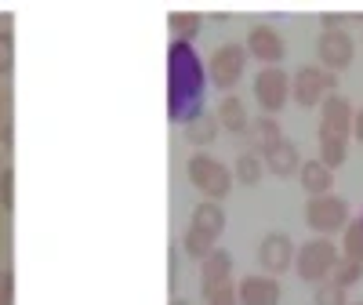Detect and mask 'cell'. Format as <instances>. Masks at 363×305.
Listing matches in <instances>:
<instances>
[{
	"label": "cell",
	"mask_w": 363,
	"mask_h": 305,
	"mask_svg": "<svg viewBox=\"0 0 363 305\" xmlns=\"http://www.w3.org/2000/svg\"><path fill=\"white\" fill-rule=\"evenodd\" d=\"M196 113H203V66L193 44L174 40L167 51V116L186 124Z\"/></svg>",
	"instance_id": "6da1fadb"
},
{
	"label": "cell",
	"mask_w": 363,
	"mask_h": 305,
	"mask_svg": "<svg viewBox=\"0 0 363 305\" xmlns=\"http://www.w3.org/2000/svg\"><path fill=\"white\" fill-rule=\"evenodd\" d=\"M342 262V248L338 243H330L327 236H313L309 243H301L298 255H294V269L301 280L309 284H323L330 280V272H335V265Z\"/></svg>",
	"instance_id": "7a4b0ae2"
},
{
	"label": "cell",
	"mask_w": 363,
	"mask_h": 305,
	"mask_svg": "<svg viewBox=\"0 0 363 305\" xmlns=\"http://www.w3.org/2000/svg\"><path fill=\"white\" fill-rule=\"evenodd\" d=\"M186 171H189V182L207 196V200H222V196H229V189H233V171L222 164V160H215V157H207V152H196V157H189V164H186Z\"/></svg>",
	"instance_id": "3957f363"
},
{
	"label": "cell",
	"mask_w": 363,
	"mask_h": 305,
	"mask_svg": "<svg viewBox=\"0 0 363 305\" xmlns=\"http://www.w3.org/2000/svg\"><path fill=\"white\" fill-rule=\"evenodd\" d=\"M247 48L244 44H222V48H215L211 51V62H207V77H211V84L215 87H222L225 95L240 84V77H244V70H247Z\"/></svg>",
	"instance_id": "277c9868"
},
{
	"label": "cell",
	"mask_w": 363,
	"mask_h": 305,
	"mask_svg": "<svg viewBox=\"0 0 363 305\" xmlns=\"http://www.w3.org/2000/svg\"><path fill=\"white\" fill-rule=\"evenodd\" d=\"M335 73H327L323 66H301L294 77H291V99L298 106H323L330 95H335Z\"/></svg>",
	"instance_id": "5b68a950"
},
{
	"label": "cell",
	"mask_w": 363,
	"mask_h": 305,
	"mask_svg": "<svg viewBox=\"0 0 363 305\" xmlns=\"http://www.w3.org/2000/svg\"><path fill=\"white\" fill-rule=\"evenodd\" d=\"M306 222L313 233L320 236H330V233H345V226L352 222L349 218V204L335 193H327V196H309L306 204Z\"/></svg>",
	"instance_id": "8992f818"
},
{
	"label": "cell",
	"mask_w": 363,
	"mask_h": 305,
	"mask_svg": "<svg viewBox=\"0 0 363 305\" xmlns=\"http://www.w3.org/2000/svg\"><path fill=\"white\" fill-rule=\"evenodd\" d=\"M255 99H258L262 113L277 116V113L287 106V99H291V77H287L280 66L258 70V77H255Z\"/></svg>",
	"instance_id": "52a82bcc"
},
{
	"label": "cell",
	"mask_w": 363,
	"mask_h": 305,
	"mask_svg": "<svg viewBox=\"0 0 363 305\" xmlns=\"http://www.w3.org/2000/svg\"><path fill=\"white\" fill-rule=\"evenodd\" d=\"M316 55H320V66L327 73H342L352 66L356 58V44L349 29H323L320 40H316Z\"/></svg>",
	"instance_id": "ba28073f"
},
{
	"label": "cell",
	"mask_w": 363,
	"mask_h": 305,
	"mask_svg": "<svg viewBox=\"0 0 363 305\" xmlns=\"http://www.w3.org/2000/svg\"><path fill=\"white\" fill-rule=\"evenodd\" d=\"M294 255H298V248H294V240H291L287 233H269V236H262V243H258V262H262V269L269 272V277H280V272H287L291 262H294Z\"/></svg>",
	"instance_id": "9c48e42d"
},
{
	"label": "cell",
	"mask_w": 363,
	"mask_h": 305,
	"mask_svg": "<svg viewBox=\"0 0 363 305\" xmlns=\"http://www.w3.org/2000/svg\"><path fill=\"white\" fill-rule=\"evenodd\" d=\"M247 55L258 58L262 66H280L284 62V55H287V44L280 37V29H272V26H255L251 33H247Z\"/></svg>",
	"instance_id": "30bf717a"
},
{
	"label": "cell",
	"mask_w": 363,
	"mask_h": 305,
	"mask_svg": "<svg viewBox=\"0 0 363 305\" xmlns=\"http://www.w3.org/2000/svg\"><path fill=\"white\" fill-rule=\"evenodd\" d=\"M352 124H356V109L349 106V99L330 95V99L320 106V135H338V138H349Z\"/></svg>",
	"instance_id": "8fae6325"
},
{
	"label": "cell",
	"mask_w": 363,
	"mask_h": 305,
	"mask_svg": "<svg viewBox=\"0 0 363 305\" xmlns=\"http://www.w3.org/2000/svg\"><path fill=\"white\" fill-rule=\"evenodd\" d=\"M240 305H280V280L269 272H251L236 284Z\"/></svg>",
	"instance_id": "7c38bea8"
},
{
	"label": "cell",
	"mask_w": 363,
	"mask_h": 305,
	"mask_svg": "<svg viewBox=\"0 0 363 305\" xmlns=\"http://www.w3.org/2000/svg\"><path fill=\"white\" fill-rule=\"evenodd\" d=\"M225 284H233V255L222 251V248H215V251L200 262V291H203V298H207V294H215V291L225 287Z\"/></svg>",
	"instance_id": "4fadbf2b"
},
{
	"label": "cell",
	"mask_w": 363,
	"mask_h": 305,
	"mask_svg": "<svg viewBox=\"0 0 363 305\" xmlns=\"http://www.w3.org/2000/svg\"><path fill=\"white\" fill-rule=\"evenodd\" d=\"M262 160H265V167L277 174V178H291V174H298L301 171V152H298V145L291 142V138H280L277 145H269V149H262Z\"/></svg>",
	"instance_id": "5bb4252c"
},
{
	"label": "cell",
	"mask_w": 363,
	"mask_h": 305,
	"mask_svg": "<svg viewBox=\"0 0 363 305\" xmlns=\"http://www.w3.org/2000/svg\"><path fill=\"white\" fill-rule=\"evenodd\" d=\"M189 229H196V233H203L211 240H218L225 233V211H222V204H215V200L196 204L193 207V218H189Z\"/></svg>",
	"instance_id": "9a60e30c"
},
{
	"label": "cell",
	"mask_w": 363,
	"mask_h": 305,
	"mask_svg": "<svg viewBox=\"0 0 363 305\" xmlns=\"http://www.w3.org/2000/svg\"><path fill=\"white\" fill-rule=\"evenodd\" d=\"M215 116H218V124H222L225 131H233V135H247V131H251L247 106H244V99H236V95H225V99L218 102Z\"/></svg>",
	"instance_id": "2e32d148"
},
{
	"label": "cell",
	"mask_w": 363,
	"mask_h": 305,
	"mask_svg": "<svg viewBox=\"0 0 363 305\" xmlns=\"http://www.w3.org/2000/svg\"><path fill=\"white\" fill-rule=\"evenodd\" d=\"M298 182H301V189H306L309 196H327L330 186H335V171L323 167L320 160H306L298 171Z\"/></svg>",
	"instance_id": "e0dca14e"
},
{
	"label": "cell",
	"mask_w": 363,
	"mask_h": 305,
	"mask_svg": "<svg viewBox=\"0 0 363 305\" xmlns=\"http://www.w3.org/2000/svg\"><path fill=\"white\" fill-rule=\"evenodd\" d=\"M218 116L215 113H196L193 120H186V124H182V131H186V142L189 145H211V142H215L218 138Z\"/></svg>",
	"instance_id": "ac0fdd59"
},
{
	"label": "cell",
	"mask_w": 363,
	"mask_h": 305,
	"mask_svg": "<svg viewBox=\"0 0 363 305\" xmlns=\"http://www.w3.org/2000/svg\"><path fill=\"white\" fill-rule=\"evenodd\" d=\"M262 167H265V160H262V152H240L236 157V164H233V178L240 182V186H258L262 182Z\"/></svg>",
	"instance_id": "d6986e66"
},
{
	"label": "cell",
	"mask_w": 363,
	"mask_h": 305,
	"mask_svg": "<svg viewBox=\"0 0 363 305\" xmlns=\"http://www.w3.org/2000/svg\"><path fill=\"white\" fill-rule=\"evenodd\" d=\"M167 26H171L174 40L189 44V40H193V37L200 33V29H203V15H200V11H171Z\"/></svg>",
	"instance_id": "ffe728a7"
},
{
	"label": "cell",
	"mask_w": 363,
	"mask_h": 305,
	"mask_svg": "<svg viewBox=\"0 0 363 305\" xmlns=\"http://www.w3.org/2000/svg\"><path fill=\"white\" fill-rule=\"evenodd\" d=\"M349 160V138H338V135H320V164L323 167H342Z\"/></svg>",
	"instance_id": "44dd1931"
},
{
	"label": "cell",
	"mask_w": 363,
	"mask_h": 305,
	"mask_svg": "<svg viewBox=\"0 0 363 305\" xmlns=\"http://www.w3.org/2000/svg\"><path fill=\"white\" fill-rule=\"evenodd\" d=\"M342 258L363 265V222H349L342 233Z\"/></svg>",
	"instance_id": "7402d4cb"
},
{
	"label": "cell",
	"mask_w": 363,
	"mask_h": 305,
	"mask_svg": "<svg viewBox=\"0 0 363 305\" xmlns=\"http://www.w3.org/2000/svg\"><path fill=\"white\" fill-rule=\"evenodd\" d=\"M182 248H186V255H189V258L203 262L211 251H215V240L203 236V233H196V229H186V236H182Z\"/></svg>",
	"instance_id": "603a6c76"
},
{
	"label": "cell",
	"mask_w": 363,
	"mask_h": 305,
	"mask_svg": "<svg viewBox=\"0 0 363 305\" xmlns=\"http://www.w3.org/2000/svg\"><path fill=\"white\" fill-rule=\"evenodd\" d=\"M280 138H284V131H280V120H277V116H262L258 124H255V142H258V149L277 145Z\"/></svg>",
	"instance_id": "cb8c5ba5"
},
{
	"label": "cell",
	"mask_w": 363,
	"mask_h": 305,
	"mask_svg": "<svg viewBox=\"0 0 363 305\" xmlns=\"http://www.w3.org/2000/svg\"><path fill=\"white\" fill-rule=\"evenodd\" d=\"M313 301H316V305H349V301H345V287H338L335 280H323V284H316Z\"/></svg>",
	"instance_id": "d4e9b609"
},
{
	"label": "cell",
	"mask_w": 363,
	"mask_h": 305,
	"mask_svg": "<svg viewBox=\"0 0 363 305\" xmlns=\"http://www.w3.org/2000/svg\"><path fill=\"white\" fill-rule=\"evenodd\" d=\"M359 277H363V265H359V262H349V258H342V262L335 265V272H330V280H335L338 287H345V291H349Z\"/></svg>",
	"instance_id": "484cf974"
},
{
	"label": "cell",
	"mask_w": 363,
	"mask_h": 305,
	"mask_svg": "<svg viewBox=\"0 0 363 305\" xmlns=\"http://www.w3.org/2000/svg\"><path fill=\"white\" fill-rule=\"evenodd\" d=\"M15 66V37H11V29H0V77L11 73Z\"/></svg>",
	"instance_id": "4316f807"
},
{
	"label": "cell",
	"mask_w": 363,
	"mask_h": 305,
	"mask_svg": "<svg viewBox=\"0 0 363 305\" xmlns=\"http://www.w3.org/2000/svg\"><path fill=\"white\" fill-rule=\"evenodd\" d=\"M0 207H4V211L15 207V171L11 167L0 171Z\"/></svg>",
	"instance_id": "83f0119b"
},
{
	"label": "cell",
	"mask_w": 363,
	"mask_h": 305,
	"mask_svg": "<svg viewBox=\"0 0 363 305\" xmlns=\"http://www.w3.org/2000/svg\"><path fill=\"white\" fill-rule=\"evenodd\" d=\"M203 301H207V305H240V294H236L233 284H225V287H218L215 294H207Z\"/></svg>",
	"instance_id": "f1b7e54d"
},
{
	"label": "cell",
	"mask_w": 363,
	"mask_h": 305,
	"mask_svg": "<svg viewBox=\"0 0 363 305\" xmlns=\"http://www.w3.org/2000/svg\"><path fill=\"white\" fill-rule=\"evenodd\" d=\"M11 301H15V277L0 272V305H11Z\"/></svg>",
	"instance_id": "f546056e"
},
{
	"label": "cell",
	"mask_w": 363,
	"mask_h": 305,
	"mask_svg": "<svg viewBox=\"0 0 363 305\" xmlns=\"http://www.w3.org/2000/svg\"><path fill=\"white\" fill-rule=\"evenodd\" d=\"M167 287L171 291L178 287V255H174V248L167 251Z\"/></svg>",
	"instance_id": "4dcf8cb0"
},
{
	"label": "cell",
	"mask_w": 363,
	"mask_h": 305,
	"mask_svg": "<svg viewBox=\"0 0 363 305\" xmlns=\"http://www.w3.org/2000/svg\"><path fill=\"white\" fill-rule=\"evenodd\" d=\"M352 135H356V138L363 142V109L356 113V124H352Z\"/></svg>",
	"instance_id": "1f68e13d"
},
{
	"label": "cell",
	"mask_w": 363,
	"mask_h": 305,
	"mask_svg": "<svg viewBox=\"0 0 363 305\" xmlns=\"http://www.w3.org/2000/svg\"><path fill=\"white\" fill-rule=\"evenodd\" d=\"M0 124H4V95H0Z\"/></svg>",
	"instance_id": "d6a6232c"
},
{
	"label": "cell",
	"mask_w": 363,
	"mask_h": 305,
	"mask_svg": "<svg viewBox=\"0 0 363 305\" xmlns=\"http://www.w3.org/2000/svg\"><path fill=\"white\" fill-rule=\"evenodd\" d=\"M8 22H11V18H8V15H0V26H8Z\"/></svg>",
	"instance_id": "836d02e7"
},
{
	"label": "cell",
	"mask_w": 363,
	"mask_h": 305,
	"mask_svg": "<svg viewBox=\"0 0 363 305\" xmlns=\"http://www.w3.org/2000/svg\"><path fill=\"white\" fill-rule=\"evenodd\" d=\"M171 305H189V301H182V298H174V301H171Z\"/></svg>",
	"instance_id": "e575fe53"
},
{
	"label": "cell",
	"mask_w": 363,
	"mask_h": 305,
	"mask_svg": "<svg viewBox=\"0 0 363 305\" xmlns=\"http://www.w3.org/2000/svg\"><path fill=\"white\" fill-rule=\"evenodd\" d=\"M352 305H363V301H352Z\"/></svg>",
	"instance_id": "d590c367"
},
{
	"label": "cell",
	"mask_w": 363,
	"mask_h": 305,
	"mask_svg": "<svg viewBox=\"0 0 363 305\" xmlns=\"http://www.w3.org/2000/svg\"><path fill=\"white\" fill-rule=\"evenodd\" d=\"M359 222H363V218H359Z\"/></svg>",
	"instance_id": "8d00e7d4"
}]
</instances>
